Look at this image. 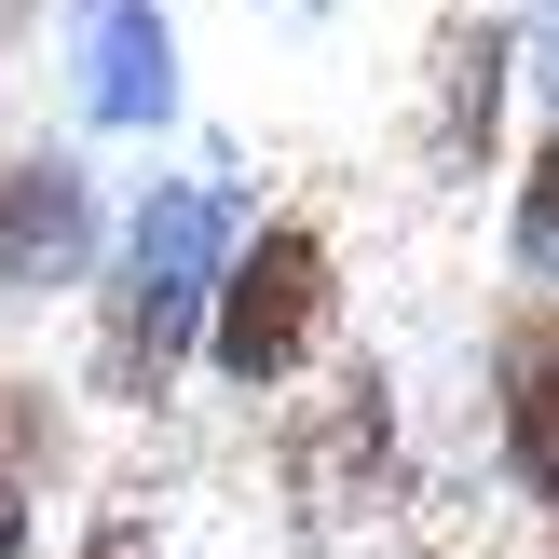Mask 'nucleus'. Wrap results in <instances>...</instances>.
Instances as JSON below:
<instances>
[{"instance_id": "f257e3e1", "label": "nucleus", "mask_w": 559, "mask_h": 559, "mask_svg": "<svg viewBox=\"0 0 559 559\" xmlns=\"http://www.w3.org/2000/svg\"><path fill=\"white\" fill-rule=\"evenodd\" d=\"M233 246H246L233 205L191 191V178L136 205L123 260H109V300H96V382H109V396H164V382H178V355L205 342V314H218Z\"/></svg>"}, {"instance_id": "39448f33", "label": "nucleus", "mask_w": 559, "mask_h": 559, "mask_svg": "<svg viewBox=\"0 0 559 559\" xmlns=\"http://www.w3.org/2000/svg\"><path fill=\"white\" fill-rule=\"evenodd\" d=\"M69 69H82V109L136 136L178 109V27L151 0H69Z\"/></svg>"}, {"instance_id": "0eeeda50", "label": "nucleus", "mask_w": 559, "mask_h": 559, "mask_svg": "<svg viewBox=\"0 0 559 559\" xmlns=\"http://www.w3.org/2000/svg\"><path fill=\"white\" fill-rule=\"evenodd\" d=\"M0 559H41V491H27V464H0Z\"/></svg>"}, {"instance_id": "7ed1b4c3", "label": "nucleus", "mask_w": 559, "mask_h": 559, "mask_svg": "<svg viewBox=\"0 0 559 559\" xmlns=\"http://www.w3.org/2000/svg\"><path fill=\"white\" fill-rule=\"evenodd\" d=\"M491 451L519 506L559 519V300H519L491 328Z\"/></svg>"}, {"instance_id": "f03ea898", "label": "nucleus", "mask_w": 559, "mask_h": 559, "mask_svg": "<svg viewBox=\"0 0 559 559\" xmlns=\"http://www.w3.org/2000/svg\"><path fill=\"white\" fill-rule=\"evenodd\" d=\"M314 328H328V233L314 218H260V233L233 246V273H218V314H205L218 382H246V396L300 382Z\"/></svg>"}, {"instance_id": "20e7f679", "label": "nucleus", "mask_w": 559, "mask_h": 559, "mask_svg": "<svg viewBox=\"0 0 559 559\" xmlns=\"http://www.w3.org/2000/svg\"><path fill=\"white\" fill-rule=\"evenodd\" d=\"M82 260H96V191H82L69 151H14L0 164V287H82Z\"/></svg>"}, {"instance_id": "6e6552de", "label": "nucleus", "mask_w": 559, "mask_h": 559, "mask_svg": "<svg viewBox=\"0 0 559 559\" xmlns=\"http://www.w3.org/2000/svg\"><path fill=\"white\" fill-rule=\"evenodd\" d=\"M82 559H151V533H136V506H109V519H96V546H82Z\"/></svg>"}, {"instance_id": "423d86ee", "label": "nucleus", "mask_w": 559, "mask_h": 559, "mask_svg": "<svg viewBox=\"0 0 559 559\" xmlns=\"http://www.w3.org/2000/svg\"><path fill=\"white\" fill-rule=\"evenodd\" d=\"M519 260H533V273H559V136L533 151V178H519Z\"/></svg>"}]
</instances>
